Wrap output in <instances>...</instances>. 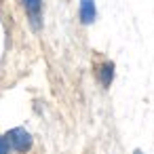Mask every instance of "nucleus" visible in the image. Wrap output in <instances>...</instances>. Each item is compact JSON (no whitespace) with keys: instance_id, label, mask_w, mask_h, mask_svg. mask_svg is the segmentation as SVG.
I'll return each mask as SVG.
<instances>
[{"instance_id":"2","label":"nucleus","mask_w":154,"mask_h":154,"mask_svg":"<svg viewBox=\"0 0 154 154\" xmlns=\"http://www.w3.org/2000/svg\"><path fill=\"white\" fill-rule=\"evenodd\" d=\"M21 7L28 15V23L34 32H40L45 21H42V0H21Z\"/></svg>"},{"instance_id":"3","label":"nucleus","mask_w":154,"mask_h":154,"mask_svg":"<svg viewBox=\"0 0 154 154\" xmlns=\"http://www.w3.org/2000/svg\"><path fill=\"white\" fill-rule=\"evenodd\" d=\"M95 74H97V80H99V85L103 87V89H110V85L114 82V76H116V70H114V61H101L99 66H97V70H95Z\"/></svg>"},{"instance_id":"5","label":"nucleus","mask_w":154,"mask_h":154,"mask_svg":"<svg viewBox=\"0 0 154 154\" xmlns=\"http://www.w3.org/2000/svg\"><path fill=\"white\" fill-rule=\"evenodd\" d=\"M0 154H11V148H9L5 135H0Z\"/></svg>"},{"instance_id":"4","label":"nucleus","mask_w":154,"mask_h":154,"mask_svg":"<svg viewBox=\"0 0 154 154\" xmlns=\"http://www.w3.org/2000/svg\"><path fill=\"white\" fill-rule=\"evenodd\" d=\"M78 17L82 26H91L97 19V7L95 0H80L78 2Z\"/></svg>"},{"instance_id":"6","label":"nucleus","mask_w":154,"mask_h":154,"mask_svg":"<svg viewBox=\"0 0 154 154\" xmlns=\"http://www.w3.org/2000/svg\"><path fill=\"white\" fill-rule=\"evenodd\" d=\"M133 154H143V152H141V150H135V152H133Z\"/></svg>"},{"instance_id":"1","label":"nucleus","mask_w":154,"mask_h":154,"mask_svg":"<svg viewBox=\"0 0 154 154\" xmlns=\"http://www.w3.org/2000/svg\"><path fill=\"white\" fill-rule=\"evenodd\" d=\"M5 139H7L9 148L15 150V152H19V154L30 152V150H32V143H34L30 131H26L23 127H13V129H9V131L5 133Z\"/></svg>"}]
</instances>
